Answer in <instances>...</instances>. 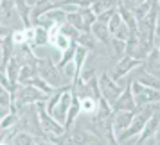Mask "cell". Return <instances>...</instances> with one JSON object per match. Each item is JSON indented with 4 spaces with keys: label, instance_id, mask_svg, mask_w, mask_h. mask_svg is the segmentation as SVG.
Listing matches in <instances>:
<instances>
[{
    "label": "cell",
    "instance_id": "1",
    "mask_svg": "<svg viewBox=\"0 0 160 145\" xmlns=\"http://www.w3.org/2000/svg\"><path fill=\"white\" fill-rule=\"evenodd\" d=\"M36 70H38V75L42 77V79L52 86L54 90H58V88H63L65 84V77H63V73L59 72V68L54 63H52L51 58H38L36 59Z\"/></svg>",
    "mask_w": 160,
    "mask_h": 145
},
{
    "label": "cell",
    "instance_id": "2",
    "mask_svg": "<svg viewBox=\"0 0 160 145\" xmlns=\"http://www.w3.org/2000/svg\"><path fill=\"white\" fill-rule=\"evenodd\" d=\"M36 113H38V118H40V125H42V131H43L45 136H61L65 134L67 131L65 127L61 125L59 122H56L45 109V101L43 102H36Z\"/></svg>",
    "mask_w": 160,
    "mask_h": 145
},
{
    "label": "cell",
    "instance_id": "3",
    "mask_svg": "<svg viewBox=\"0 0 160 145\" xmlns=\"http://www.w3.org/2000/svg\"><path fill=\"white\" fill-rule=\"evenodd\" d=\"M131 95H133V101H135V106H149L153 102L160 101V91L158 90H151V88L142 86L140 82L133 81L131 82Z\"/></svg>",
    "mask_w": 160,
    "mask_h": 145
},
{
    "label": "cell",
    "instance_id": "4",
    "mask_svg": "<svg viewBox=\"0 0 160 145\" xmlns=\"http://www.w3.org/2000/svg\"><path fill=\"white\" fill-rule=\"evenodd\" d=\"M97 82H99V90H101L102 99L108 102L110 106H113L115 101L121 97V93H122V88L119 86V84H115V81L112 79L106 72L101 73V77H99Z\"/></svg>",
    "mask_w": 160,
    "mask_h": 145
},
{
    "label": "cell",
    "instance_id": "5",
    "mask_svg": "<svg viewBox=\"0 0 160 145\" xmlns=\"http://www.w3.org/2000/svg\"><path fill=\"white\" fill-rule=\"evenodd\" d=\"M151 115H153V111L149 108L146 109V111H140V113H137V115H133V120H131L130 127L119 134V142H126V140L133 138L135 134H140L142 129H144L146 122L151 118Z\"/></svg>",
    "mask_w": 160,
    "mask_h": 145
},
{
    "label": "cell",
    "instance_id": "6",
    "mask_svg": "<svg viewBox=\"0 0 160 145\" xmlns=\"http://www.w3.org/2000/svg\"><path fill=\"white\" fill-rule=\"evenodd\" d=\"M47 43L52 45L54 49H58V50L63 54L67 49H70L72 41H70V40H68V38L61 32V25H58V23H52L51 27L47 29Z\"/></svg>",
    "mask_w": 160,
    "mask_h": 145
},
{
    "label": "cell",
    "instance_id": "7",
    "mask_svg": "<svg viewBox=\"0 0 160 145\" xmlns=\"http://www.w3.org/2000/svg\"><path fill=\"white\" fill-rule=\"evenodd\" d=\"M70 104H72V93L68 91V88H65V90H63V93H61V97H59L58 104H56L54 109L51 111V116L56 120V122L61 124V125L65 124V118H67V113H68Z\"/></svg>",
    "mask_w": 160,
    "mask_h": 145
},
{
    "label": "cell",
    "instance_id": "8",
    "mask_svg": "<svg viewBox=\"0 0 160 145\" xmlns=\"http://www.w3.org/2000/svg\"><path fill=\"white\" fill-rule=\"evenodd\" d=\"M70 143L72 145H104V142H102V136L95 134L92 131L76 129L70 134Z\"/></svg>",
    "mask_w": 160,
    "mask_h": 145
},
{
    "label": "cell",
    "instance_id": "9",
    "mask_svg": "<svg viewBox=\"0 0 160 145\" xmlns=\"http://www.w3.org/2000/svg\"><path fill=\"white\" fill-rule=\"evenodd\" d=\"M142 65V61L137 58H131V56H124L119 63H117V68L115 72H113V75H112V79L113 81H119L121 77H124L126 73H130L133 68H137V66Z\"/></svg>",
    "mask_w": 160,
    "mask_h": 145
},
{
    "label": "cell",
    "instance_id": "10",
    "mask_svg": "<svg viewBox=\"0 0 160 145\" xmlns=\"http://www.w3.org/2000/svg\"><path fill=\"white\" fill-rule=\"evenodd\" d=\"M135 108H137V106H135V101H133V95H131L130 86L124 90L122 93H121V97L115 101V104L112 106L113 111H133Z\"/></svg>",
    "mask_w": 160,
    "mask_h": 145
},
{
    "label": "cell",
    "instance_id": "11",
    "mask_svg": "<svg viewBox=\"0 0 160 145\" xmlns=\"http://www.w3.org/2000/svg\"><path fill=\"white\" fill-rule=\"evenodd\" d=\"M131 120H133V111H117L113 120H112V125H113V131L115 133H122L130 127Z\"/></svg>",
    "mask_w": 160,
    "mask_h": 145
},
{
    "label": "cell",
    "instance_id": "12",
    "mask_svg": "<svg viewBox=\"0 0 160 145\" xmlns=\"http://www.w3.org/2000/svg\"><path fill=\"white\" fill-rule=\"evenodd\" d=\"M20 68H22V65L18 63V59H16L15 56L9 59V63L6 65V68H4L6 77H8V81L11 82L13 88H18V73H20Z\"/></svg>",
    "mask_w": 160,
    "mask_h": 145
},
{
    "label": "cell",
    "instance_id": "13",
    "mask_svg": "<svg viewBox=\"0 0 160 145\" xmlns=\"http://www.w3.org/2000/svg\"><path fill=\"white\" fill-rule=\"evenodd\" d=\"M119 4H121V0H92L90 9L94 11L95 16H99L110 9H115V6H119Z\"/></svg>",
    "mask_w": 160,
    "mask_h": 145
},
{
    "label": "cell",
    "instance_id": "14",
    "mask_svg": "<svg viewBox=\"0 0 160 145\" xmlns=\"http://www.w3.org/2000/svg\"><path fill=\"white\" fill-rule=\"evenodd\" d=\"M42 20H49L51 25H52V23L63 25V23H67V13H65V11H61L59 7H52V9H49V11L42 16Z\"/></svg>",
    "mask_w": 160,
    "mask_h": 145
},
{
    "label": "cell",
    "instance_id": "15",
    "mask_svg": "<svg viewBox=\"0 0 160 145\" xmlns=\"http://www.w3.org/2000/svg\"><path fill=\"white\" fill-rule=\"evenodd\" d=\"M38 75V70H36V65H23L20 68V73H18V84H29L31 79H34Z\"/></svg>",
    "mask_w": 160,
    "mask_h": 145
},
{
    "label": "cell",
    "instance_id": "16",
    "mask_svg": "<svg viewBox=\"0 0 160 145\" xmlns=\"http://www.w3.org/2000/svg\"><path fill=\"white\" fill-rule=\"evenodd\" d=\"M2 70L6 68V65L9 63V59L15 56V50H13V47H15V43H13V40H11V36H8L6 40H2Z\"/></svg>",
    "mask_w": 160,
    "mask_h": 145
},
{
    "label": "cell",
    "instance_id": "17",
    "mask_svg": "<svg viewBox=\"0 0 160 145\" xmlns=\"http://www.w3.org/2000/svg\"><path fill=\"white\" fill-rule=\"evenodd\" d=\"M15 7L18 9V15H20V18H22L25 29L32 27V22H31V7L29 6H27L23 0H15Z\"/></svg>",
    "mask_w": 160,
    "mask_h": 145
},
{
    "label": "cell",
    "instance_id": "18",
    "mask_svg": "<svg viewBox=\"0 0 160 145\" xmlns=\"http://www.w3.org/2000/svg\"><path fill=\"white\" fill-rule=\"evenodd\" d=\"M90 32L95 40H101L102 43H106L110 38V30H108V25L106 23H101V22H95L92 27H90Z\"/></svg>",
    "mask_w": 160,
    "mask_h": 145
},
{
    "label": "cell",
    "instance_id": "19",
    "mask_svg": "<svg viewBox=\"0 0 160 145\" xmlns=\"http://www.w3.org/2000/svg\"><path fill=\"white\" fill-rule=\"evenodd\" d=\"M79 109L81 113H95L97 111V101L94 95H83L79 97Z\"/></svg>",
    "mask_w": 160,
    "mask_h": 145
},
{
    "label": "cell",
    "instance_id": "20",
    "mask_svg": "<svg viewBox=\"0 0 160 145\" xmlns=\"http://www.w3.org/2000/svg\"><path fill=\"white\" fill-rule=\"evenodd\" d=\"M137 82H140V84L146 86V88H151V90H158L160 91V79L158 77H155V75H151V73H148V72L140 73L138 79H137Z\"/></svg>",
    "mask_w": 160,
    "mask_h": 145
},
{
    "label": "cell",
    "instance_id": "21",
    "mask_svg": "<svg viewBox=\"0 0 160 145\" xmlns=\"http://www.w3.org/2000/svg\"><path fill=\"white\" fill-rule=\"evenodd\" d=\"M18 118H20V113H18V111H13V109H9L8 113L0 118V127H2L4 131L11 129V127L18 122Z\"/></svg>",
    "mask_w": 160,
    "mask_h": 145
},
{
    "label": "cell",
    "instance_id": "22",
    "mask_svg": "<svg viewBox=\"0 0 160 145\" xmlns=\"http://www.w3.org/2000/svg\"><path fill=\"white\" fill-rule=\"evenodd\" d=\"M67 23H68V25H72L74 29H78L79 32H88L87 27H85V22H83V16H81L79 11H78V13H68V15H67Z\"/></svg>",
    "mask_w": 160,
    "mask_h": 145
},
{
    "label": "cell",
    "instance_id": "23",
    "mask_svg": "<svg viewBox=\"0 0 160 145\" xmlns=\"http://www.w3.org/2000/svg\"><path fill=\"white\" fill-rule=\"evenodd\" d=\"M45 43H47V29L42 27V25H34V38H32L31 47L36 49V47H42Z\"/></svg>",
    "mask_w": 160,
    "mask_h": 145
},
{
    "label": "cell",
    "instance_id": "24",
    "mask_svg": "<svg viewBox=\"0 0 160 145\" xmlns=\"http://www.w3.org/2000/svg\"><path fill=\"white\" fill-rule=\"evenodd\" d=\"M11 145H34V138L27 131H20L11 138Z\"/></svg>",
    "mask_w": 160,
    "mask_h": 145
},
{
    "label": "cell",
    "instance_id": "25",
    "mask_svg": "<svg viewBox=\"0 0 160 145\" xmlns=\"http://www.w3.org/2000/svg\"><path fill=\"white\" fill-rule=\"evenodd\" d=\"M153 4H155V0H146L144 4H140L138 7H135L133 11H131V13H133V16H135V20H137V22H138V20H142V18H144V16L148 15L149 11H151Z\"/></svg>",
    "mask_w": 160,
    "mask_h": 145
},
{
    "label": "cell",
    "instance_id": "26",
    "mask_svg": "<svg viewBox=\"0 0 160 145\" xmlns=\"http://www.w3.org/2000/svg\"><path fill=\"white\" fill-rule=\"evenodd\" d=\"M79 13H81V16H83V22H85V27H87V30H90V27H92V25L97 22V16L94 15V11H92L90 7H81Z\"/></svg>",
    "mask_w": 160,
    "mask_h": 145
},
{
    "label": "cell",
    "instance_id": "27",
    "mask_svg": "<svg viewBox=\"0 0 160 145\" xmlns=\"http://www.w3.org/2000/svg\"><path fill=\"white\" fill-rule=\"evenodd\" d=\"M78 45L85 47L87 50H92L95 47V38L90 34V32H81L79 38H78Z\"/></svg>",
    "mask_w": 160,
    "mask_h": 145
},
{
    "label": "cell",
    "instance_id": "28",
    "mask_svg": "<svg viewBox=\"0 0 160 145\" xmlns=\"http://www.w3.org/2000/svg\"><path fill=\"white\" fill-rule=\"evenodd\" d=\"M11 40H13V43H15V45H25V43H29V36H27V29L23 27V29H18V30H15V32L11 34Z\"/></svg>",
    "mask_w": 160,
    "mask_h": 145
},
{
    "label": "cell",
    "instance_id": "29",
    "mask_svg": "<svg viewBox=\"0 0 160 145\" xmlns=\"http://www.w3.org/2000/svg\"><path fill=\"white\" fill-rule=\"evenodd\" d=\"M11 102H13V99H11V91H9L8 88H4L2 84H0V108L2 109H9L11 108Z\"/></svg>",
    "mask_w": 160,
    "mask_h": 145
},
{
    "label": "cell",
    "instance_id": "30",
    "mask_svg": "<svg viewBox=\"0 0 160 145\" xmlns=\"http://www.w3.org/2000/svg\"><path fill=\"white\" fill-rule=\"evenodd\" d=\"M74 52H76V45L72 43V45H70V49H67V50L63 52L61 59H59V63H58V68H59V70H61V68L67 65V63H70V61L74 59Z\"/></svg>",
    "mask_w": 160,
    "mask_h": 145
},
{
    "label": "cell",
    "instance_id": "31",
    "mask_svg": "<svg viewBox=\"0 0 160 145\" xmlns=\"http://www.w3.org/2000/svg\"><path fill=\"white\" fill-rule=\"evenodd\" d=\"M61 32H63L70 41H78V38H79V34H81L79 30L74 29L72 25H68V23H63V25H61Z\"/></svg>",
    "mask_w": 160,
    "mask_h": 145
},
{
    "label": "cell",
    "instance_id": "32",
    "mask_svg": "<svg viewBox=\"0 0 160 145\" xmlns=\"http://www.w3.org/2000/svg\"><path fill=\"white\" fill-rule=\"evenodd\" d=\"M122 23L124 22H122V18H121V15H119V13H113V16H112V18L108 20V23H106V25H108L110 34H115V30L119 29Z\"/></svg>",
    "mask_w": 160,
    "mask_h": 145
},
{
    "label": "cell",
    "instance_id": "33",
    "mask_svg": "<svg viewBox=\"0 0 160 145\" xmlns=\"http://www.w3.org/2000/svg\"><path fill=\"white\" fill-rule=\"evenodd\" d=\"M112 47H113V52H115L117 58H124V54H126V41L113 38V41H112Z\"/></svg>",
    "mask_w": 160,
    "mask_h": 145
},
{
    "label": "cell",
    "instance_id": "34",
    "mask_svg": "<svg viewBox=\"0 0 160 145\" xmlns=\"http://www.w3.org/2000/svg\"><path fill=\"white\" fill-rule=\"evenodd\" d=\"M0 9H2V16L9 18L15 9V0H0Z\"/></svg>",
    "mask_w": 160,
    "mask_h": 145
},
{
    "label": "cell",
    "instance_id": "35",
    "mask_svg": "<svg viewBox=\"0 0 160 145\" xmlns=\"http://www.w3.org/2000/svg\"><path fill=\"white\" fill-rule=\"evenodd\" d=\"M130 34H131V30L128 29V27H126V25H121V27H119V29L115 30V34H113V36L117 38V40H122V41H128V40H130Z\"/></svg>",
    "mask_w": 160,
    "mask_h": 145
},
{
    "label": "cell",
    "instance_id": "36",
    "mask_svg": "<svg viewBox=\"0 0 160 145\" xmlns=\"http://www.w3.org/2000/svg\"><path fill=\"white\" fill-rule=\"evenodd\" d=\"M146 0H121V6H124L126 9H130V11H133L135 7H138L140 4H144Z\"/></svg>",
    "mask_w": 160,
    "mask_h": 145
},
{
    "label": "cell",
    "instance_id": "37",
    "mask_svg": "<svg viewBox=\"0 0 160 145\" xmlns=\"http://www.w3.org/2000/svg\"><path fill=\"white\" fill-rule=\"evenodd\" d=\"M9 34H11V30H9L6 25H0V41H2V40H6Z\"/></svg>",
    "mask_w": 160,
    "mask_h": 145
},
{
    "label": "cell",
    "instance_id": "38",
    "mask_svg": "<svg viewBox=\"0 0 160 145\" xmlns=\"http://www.w3.org/2000/svg\"><path fill=\"white\" fill-rule=\"evenodd\" d=\"M34 145H56V143H52L49 138H47V140H42V138H34Z\"/></svg>",
    "mask_w": 160,
    "mask_h": 145
},
{
    "label": "cell",
    "instance_id": "39",
    "mask_svg": "<svg viewBox=\"0 0 160 145\" xmlns=\"http://www.w3.org/2000/svg\"><path fill=\"white\" fill-rule=\"evenodd\" d=\"M155 140H157V145H160V127L157 129V133H155Z\"/></svg>",
    "mask_w": 160,
    "mask_h": 145
},
{
    "label": "cell",
    "instance_id": "40",
    "mask_svg": "<svg viewBox=\"0 0 160 145\" xmlns=\"http://www.w3.org/2000/svg\"><path fill=\"white\" fill-rule=\"evenodd\" d=\"M6 113H8V111H6V109H2V108H0V118H2V116L6 115Z\"/></svg>",
    "mask_w": 160,
    "mask_h": 145
},
{
    "label": "cell",
    "instance_id": "41",
    "mask_svg": "<svg viewBox=\"0 0 160 145\" xmlns=\"http://www.w3.org/2000/svg\"><path fill=\"white\" fill-rule=\"evenodd\" d=\"M2 133H4V129H2V127H0V142H2V140H4V134H2Z\"/></svg>",
    "mask_w": 160,
    "mask_h": 145
},
{
    "label": "cell",
    "instance_id": "42",
    "mask_svg": "<svg viewBox=\"0 0 160 145\" xmlns=\"http://www.w3.org/2000/svg\"><path fill=\"white\" fill-rule=\"evenodd\" d=\"M157 43H158V50H160V36H157Z\"/></svg>",
    "mask_w": 160,
    "mask_h": 145
},
{
    "label": "cell",
    "instance_id": "43",
    "mask_svg": "<svg viewBox=\"0 0 160 145\" xmlns=\"http://www.w3.org/2000/svg\"><path fill=\"white\" fill-rule=\"evenodd\" d=\"M2 18H4V16H2V9H0V20H2Z\"/></svg>",
    "mask_w": 160,
    "mask_h": 145
},
{
    "label": "cell",
    "instance_id": "44",
    "mask_svg": "<svg viewBox=\"0 0 160 145\" xmlns=\"http://www.w3.org/2000/svg\"><path fill=\"white\" fill-rule=\"evenodd\" d=\"M0 145H8V143H4V142H0Z\"/></svg>",
    "mask_w": 160,
    "mask_h": 145
},
{
    "label": "cell",
    "instance_id": "45",
    "mask_svg": "<svg viewBox=\"0 0 160 145\" xmlns=\"http://www.w3.org/2000/svg\"><path fill=\"white\" fill-rule=\"evenodd\" d=\"M157 4H158V6H160V0H157Z\"/></svg>",
    "mask_w": 160,
    "mask_h": 145
},
{
    "label": "cell",
    "instance_id": "46",
    "mask_svg": "<svg viewBox=\"0 0 160 145\" xmlns=\"http://www.w3.org/2000/svg\"><path fill=\"white\" fill-rule=\"evenodd\" d=\"M158 75H160V70H158Z\"/></svg>",
    "mask_w": 160,
    "mask_h": 145
}]
</instances>
